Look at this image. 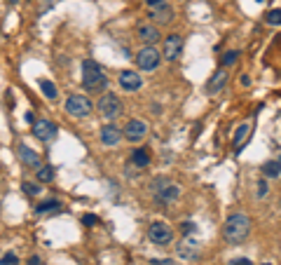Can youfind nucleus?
Here are the masks:
<instances>
[{
    "label": "nucleus",
    "mask_w": 281,
    "mask_h": 265,
    "mask_svg": "<svg viewBox=\"0 0 281 265\" xmlns=\"http://www.w3.org/2000/svg\"><path fill=\"white\" fill-rule=\"evenodd\" d=\"M150 19L155 24H160V26H164V24H171L173 19V10L169 7V5H157V7H152L150 10Z\"/></svg>",
    "instance_id": "ddd939ff"
},
{
    "label": "nucleus",
    "mask_w": 281,
    "mask_h": 265,
    "mask_svg": "<svg viewBox=\"0 0 281 265\" xmlns=\"http://www.w3.org/2000/svg\"><path fill=\"white\" fill-rule=\"evenodd\" d=\"M197 254H199V242H197V239H192V237H185L183 242L178 244V256H181V258H185V261H192V258H197Z\"/></svg>",
    "instance_id": "f8f14e48"
},
{
    "label": "nucleus",
    "mask_w": 281,
    "mask_h": 265,
    "mask_svg": "<svg viewBox=\"0 0 281 265\" xmlns=\"http://www.w3.org/2000/svg\"><path fill=\"white\" fill-rule=\"evenodd\" d=\"M181 52H183V38L178 35V33H173V35H169L166 40H164V59H169V61H176L178 56H181Z\"/></svg>",
    "instance_id": "9d476101"
},
{
    "label": "nucleus",
    "mask_w": 281,
    "mask_h": 265,
    "mask_svg": "<svg viewBox=\"0 0 281 265\" xmlns=\"http://www.w3.org/2000/svg\"><path fill=\"white\" fill-rule=\"evenodd\" d=\"M23 192H26V195H38V192H40V186H38V183H23Z\"/></svg>",
    "instance_id": "bb28decb"
},
{
    "label": "nucleus",
    "mask_w": 281,
    "mask_h": 265,
    "mask_svg": "<svg viewBox=\"0 0 281 265\" xmlns=\"http://www.w3.org/2000/svg\"><path fill=\"white\" fill-rule=\"evenodd\" d=\"M139 38L145 45H152L160 40V31H157L155 26H139Z\"/></svg>",
    "instance_id": "dca6fc26"
},
{
    "label": "nucleus",
    "mask_w": 281,
    "mask_h": 265,
    "mask_svg": "<svg viewBox=\"0 0 281 265\" xmlns=\"http://www.w3.org/2000/svg\"><path fill=\"white\" fill-rule=\"evenodd\" d=\"M262 265H272V263H262Z\"/></svg>",
    "instance_id": "c9c22d12"
},
{
    "label": "nucleus",
    "mask_w": 281,
    "mask_h": 265,
    "mask_svg": "<svg viewBox=\"0 0 281 265\" xmlns=\"http://www.w3.org/2000/svg\"><path fill=\"white\" fill-rule=\"evenodd\" d=\"M92 108H94L92 106V101L82 94L68 96V101H66V110H68L73 117H87L89 113H92Z\"/></svg>",
    "instance_id": "39448f33"
},
{
    "label": "nucleus",
    "mask_w": 281,
    "mask_h": 265,
    "mask_svg": "<svg viewBox=\"0 0 281 265\" xmlns=\"http://www.w3.org/2000/svg\"><path fill=\"white\" fill-rule=\"evenodd\" d=\"M28 265H40V258H38V256H31V261H28Z\"/></svg>",
    "instance_id": "72a5a7b5"
},
{
    "label": "nucleus",
    "mask_w": 281,
    "mask_h": 265,
    "mask_svg": "<svg viewBox=\"0 0 281 265\" xmlns=\"http://www.w3.org/2000/svg\"><path fill=\"white\" fill-rule=\"evenodd\" d=\"M251 233V221L249 216H244V213H234V216H230L225 223V228H223V237H225L227 244H241Z\"/></svg>",
    "instance_id": "f03ea898"
},
{
    "label": "nucleus",
    "mask_w": 281,
    "mask_h": 265,
    "mask_svg": "<svg viewBox=\"0 0 281 265\" xmlns=\"http://www.w3.org/2000/svg\"><path fill=\"white\" fill-rule=\"evenodd\" d=\"M10 2H17V0H10Z\"/></svg>",
    "instance_id": "e433bc0d"
},
{
    "label": "nucleus",
    "mask_w": 281,
    "mask_h": 265,
    "mask_svg": "<svg viewBox=\"0 0 281 265\" xmlns=\"http://www.w3.org/2000/svg\"><path fill=\"white\" fill-rule=\"evenodd\" d=\"M227 82V73L225 71H218L211 80H209V85H206V89H209V94H216V92H220L223 87H225Z\"/></svg>",
    "instance_id": "f3484780"
},
{
    "label": "nucleus",
    "mask_w": 281,
    "mask_h": 265,
    "mask_svg": "<svg viewBox=\"0 0 281 265\" xmlns=\"http://www.w3.org/2000/svg\"><path fill=\"white\" fill-rule=\"evenodd\" d=\"M59 207H61V202H59V200H49V202L38 204V207H35V212H38V213H52V212H56Z\"/></svg>",
    "instance_id": "412c9836"
},
{
    "label": "nucleus",
    "mask_w": 281,
    "mask_h": 265,
    "mask_svg": "<svg viewBox=\"0 0 281 265\" xmlns=\"http://www.w3.org/2000/svg\"><path fill=\"white\" fill-rule=\"evenodd\" d=\"M136 64H139L140 71H155L157 66H160V52L148 45V47H143L139 54H136Z\"/></svg>",
    "instance_id": "423d86ee"
},
{
    "label": "nucleus",
    "mask_w": 281,
    "mask_h": 265,
    "mask_svg": "<svg viewBox=\"0 0 281 265\" xmlns=\"http://www.w3.org/2000/svg\"><path fill=\"white\" fill-rule=\"evenodd\" d=\"M140 85H143V80H140V75H136L134 71H122V73H119V87H122V89L136 92V89H140Z\"/></svg>",
    "instance_id": "9b49d317"
},
{
    "label": "nucleus",
    "mask_w": 281,
    "mask_h": 265,
    "mask_svg": "<svg viewBox=\"0 0 281 265\" xmlns=\"http://www.w3.org/2000/svg\"><path fill=\"white\" fill-rule=\"evenodd\" d=\"M265 22L270 26H281V10H270L265 14Z\"/></svg>",
    "instance_id": "b1692460"
},
{
    "label": "nucleus",
    "mask_w": 281,
    "mask_h": 265,
    "mask_svg": "<svg viewBox=\"0 0 281 265\" xmlns=\"http://www.w3.org/2000/svg\"><path fill=\"white\" fill-rule=\"evenodd\" d=\"M148 237H150L152 244L164 246V244H169L173 239V233H171V228H169L164 221H157V223H152L150 228H148Z\"/></svg>",
    "instance_id": "0eeeda50"
},
{
    "label": "nucleus",
    "mask_w": 281,
    "mask_h": 265,
    "mask_svg": "<svg viewBox=\"0 0 281 265\" xmlns=\"http://www.w3.org/2000/svg\"><path fill=\"white\" fill-rule=\"evenodd\" d=\"M241 85H244V87L251 85V78H249V75H241Z\"/></svg>",
    "instance_id": "f704fd0d"
},
{
    "label": "nucleus",
    "mask_w": 281,
    "mask_h": 265,
    "mask_svg": "<svg viewBox=\"0 0 281 265\" xmlns=\"http://www.w3.org/2000/svg\"><path fill=\"white\" fill-rule=\"evenodd\" d=\"M40 89L45 92L47 99H56V87L54 82H49V80H40Z\"/></svg>",
    "instance_id": "5701e85b"
},
{
    "label": "nucleus",
    "mask_w": 281,
    "mask_h": 265,
    "mask_svg": "<svg viewBox=\"0 0 281 265\" xmlns=\"http://www.w3.org/2000/svg\"><path fill=\"white\" fill-rule=\"evenodd\" d=\"M152 265H173L169 258H162V261H152Z\"/></svg>",
    "instance_id": "2f4dec72"
},
{
    "label": "nucleus",
    "mask_w": 281,
    "mask_h": 265,
    "mask_svg": "<svg viewBox=\"0 0 281 265\" xmlns=\"http://www.w3.org/2000/svg\"><path fill=\"white\" fill-rule=\"evenodd\" d=\"M131 162H134L136 167H148V164H150V155H148V150L136 148L134 153H131Z\"/></svg>",
    "instance_id": "6ab92c4d"
},
{
    "label": "nucleus",
    "mask_w": 281,
    "mask_h": 265,
    "mask_svg": "<svg viewBox=\"0 0 281 265\" xmlns=\"http://www.w3.org/2000/svg\"><path fill=\"white\" fill-rule=\"evenodd\" d=\"M237 56H239V52H225L223 54V66H232L237 61Z\"/></svg>",
    "instance_id": "a878e982"
},
{
    "label": "nucleus",
    "mask_w": 281,
    "mask_h": 265,
    "mask_svg": "<svg viewBox=\"0 0 281 265\" xmlns=\"http://www.w3.org/2000/svg\"><path fill=\"white\" fill-rule=\"evenodd\" d=\"M0 265H19V258H17V254H5L0 258Z\"/></svg>",
    "instance_id": "393cba45"
},
{
    "label": "nucleus",
    "mask_w": 281,
    "mask_h": 265,
    "mask_svg": "<svg viewBox=\"0 0 281 265\" xmlns=\"http://www.w3.org/2000/svg\"><path fill=\"white\" fill-rule=\"evenodd\" d=\"M122 136V132H119L115 125H106V127H101V143L103 146H115Z\"/></svg>",
    "instance_id": "4468645a"
},
{
    "label": "nucleus",
    "mask_w": 281,
    "mask_h": 265,
    "mask_svg": "<svg viewBox=\"0 0 281 265\" xmlns=\"http://www.w3.org/2000/svg\"><path fill=\"white\" fill-rule=\"evenodd\" d=\"M262 174H265L267 179H270V176L277 179L281 174V162H265V164H262Z\"/></svg>",
    "instance_id": "aec40b11"
},
{
    "label": "nucleus",
    "mask_w": 281,
    "mask_h": 265,
    "mask_svg": "<svg viewBox=\"0 0 281 265\" xmlns=\"http://www.w3.org/2000/svg\"><path fill=\"white\" fill-rule=\"evenodd\" d=\"M181 230H183V235H190V233H195V223H192V221H185L183 225H181Z\"/></svg>",
    "instance_id": "c85d7f7f"
},
{
    "label": "nucleus",
    "mask_w": 281,
    "mask_h": 265,
    "mask_svg": "<svg viewBox=\"0 0 281 265\" xmlns=\"http://www.w3.org/2000/svg\"><path fill=\"white\" fill-rule=\"evenodd\" d=\"M82 85L92 94H98V92H103L108 87V78H106L103 68L94 59H85L82 61Z\"/></svg>",
    "instance_id": "f257e3e1"
},
{
    "label": "nucleus",
    "mask_w": 281,
    "mask_h": 265,
    "mask_svg": "<svg viewBox=\"0 0 281 265\" xmlns=\"http://www.w3.org/2000/svg\"><path fill=\"white\" fill-rule=\"evenodd\" d=\"M96 110L101 117L106 120H115V117L122 113V101H119L115 94H103L96 101Z\"/></svg>",
    "instance_id": "7ed1b4c3"
},
{
    "label": "nucleus",
    "mask_w": 281,
    "mask_h": 265,
    "mask_svg": "<svg viewBox=\"0 0 281 265\" xmlns=\"http://www.w3.org/2000/svg\"><path fill=\"white\" fill-rule=\"evenodd\" d=\"M230 265H253L249 258H234V261H230Z\"/></svg>",
    "instance_id": "7c9ffc66"
},
{
    "label": "nucleus",
    "mask_w": 281,
    "mask_h": 265,
    "mask_svg": "<svg viewBox=\"0 0 281 265\" xmlns=\"http://www.w3.org/2000/svg\"><path fill=\"white\" fill-rule=\"evenodd\" d=\"M267 195V183L265 181H260L258 183V197H265Z\"/></svg>",
    "instance_id": "c756f323"
},
{
    "label": "nucleus",
    "mask_w": 281,
    "mask_h": 265,
    "mask_svg": "<svg viewBox=\"0 0 281 265\" xmlns=\"http://www.w3.org/2000/svg\"><path fill=\"white\" fill-rule=\"evenodd\" d=\"M19 158L28 164V167H33V169H40L43 167V162H40V155L35 153V150H31L28 146H19Z\"/></svg>",
    "instance_id": "2eb2a0df"
},
{
    "label": "nucleus",
    "mask_w": 281,
    "mask_h": 265,
    "mask_svg": "<svg viewBox=\"0 0 281 265\" xmlns=\"http://www.w3.org/2000/svg\"><path fill=\"white\" fill-rule=\"evenodd\" d=\"M52 179H54V169L52 167H40L38 169V181L40 183H49Z\"/></svg>",
    "instance_id": "4be33fe9"
},
{
    "label": "nucleus",
    "mask_w": 281,
    "mask_h": 265,
    "mask_svg": "<svg viewBox=\"0 0 281 265\" xmlns=\"http://www.w3.org/2000/svg\"><path fill=\"white\" fill-rule=\"evenodd\" d=\"M251 134V122H246V125H241V127L237 129V134H234V150H239L244 143H246V138H249Z\"/></svg>",
    "instance_id": "a211bd4d"
},
{
    "label": "nucleus",
    "mask_w": 281,
    "mask_h": 265,
    "mask_svg": "<svg viewBox=\"0 0 281 265\" xmlns=\"http://www.w3.org/2000/svg\"><path fill=\"white\" fill-rule=\"evenodd\" d=\"M145 134H148V125H145L143 120H129V122H127V127H124V138L131 141V143L143 141Z\"/></svg>",
    "instance_id": "6e6552de"
},
{
    "label": "nucleus",
    "mask_w": 281,
    "mask_h": 265,
    "mask_svg": "<svg viewBox=\"0 0 281 265\" xmlns=\"http://www.w3.org/2000/svg\"><path fill=\"white\" fill-rule=\"evenodd\" d=\"M145 2H148L150 7H157V5H162V0H145Z\"/></svg>",
    "instance_id": "473e14b6"
},
{
    "label": "nucleus",
    "mask_w": 281,
    "mask_h": 265,
    "mask_svg": "<svg viewBox=\"0 0 281 265\" xmlns=\"http://www.w3.org/2000/svg\"><path fill=\"white\" fill-rule=\"evenodd\" d=\"M82 223H85V225H96L98 218L94 213H85V216H82Z\"/></svg>",
    "instance_id": "cd10ccee"
},
{
    "label": "nucleus",
    "mask_w": 281,
    "mask_h": 265,
    "mask_svg": "<svg viewBox=\"0 0 281 265\" xmlns=\"http://www.w3.org/2000/svg\"><path fill=\"white\" fill-rule=\"evenodd\" d=\"M33 136L47 143V141H52L56 136V125L49 122V120H38V122H33Z\"/></svg>",
    "instance_id": "1a4fd4ad"
},
{
    "label": "nucleus",
    "mask_w": 281,
    "mask_h": 265,
    "mask_svg": "<svg viewBox=\"0 0 281 265\" xmlns=\"http://www.w3.org/2000/svg\"><path fill=\"white\" fill-rule=\"evenodd\" d=\"M279 162H281V158H279Z\"/></svg>",
    "instance_id": "4c0bfd02"
},
{
    "label": "nucleus",
    "mask_w": 281,
    "mask_h": 265,
    "mask_svg": "<svg viewBox=\"0 0 281 265\" xmlns=\"http://www.w3.org/2000/svg\"><path fill=\"white\" fill-rule=\"evenodd\" d=\"M181 195V188L176 183H169V181H155V200L160 204H169V202L178 200Z\"/></svg>",
    "instance_id": "20e7f679"
}]
</instances>
